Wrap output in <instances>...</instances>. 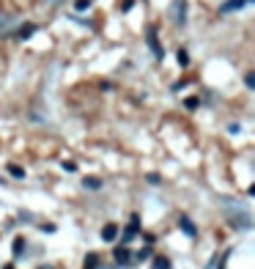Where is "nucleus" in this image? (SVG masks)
<instances>
[{
    "mask_svg": "<svg viewBox=\"0 0 255 269\" xmlns=\"http://www.w3.org/2000/svg\"><path fill=\"white\" fill-rule=\"evenodd\" d=\"M14 30H17L14 14H3V11H0V36H11Z\"/></svg>",
    "mask_w": 255,
    "mask_h": 269,
    "instance_id": "nucleus-1",
    "label": "nucleus"
},
{
    "mask_svg": "<svg viewBox=\"0 0 255 269\" xmlns=\"http://www.w3.org/2000/svg\"><path fill=\"white\" fill-rule=\"evenodd\" d=\"M252 0H225V3L220 6V11L222 14H230V11H239V9H244V6H250Z\"/></svg>",
    "mask_w": 255,
    "mask_h": 269,
    "instance_id": "nucleus-2",
    "label": "nucleus"
},
{
    "mask_svg": "<svg viewBox=\"0 0 255 269\" xmlns=\"http://www.w3.org/2000/svg\"><path fill=\"white\" fill-rule=\"evenodd\" d=\"M184 9H187L184 0H176V3H173V20H176V25H179V28H184V22H187Z\"/></svg>",
    "mask_w": 255,
    "mask_h": 269,
    "instance_id": "nucleus-3",
    "label": "nucleus"
},
{
    "mask_svg": "<svg viewBox=\"0 0 255 269\" xmlns=\"http://www.w3.org/2000/svg\"><path fill=\"white\" fill-rule=\"evenodd\" d=\"M148 44H151V52L156 58H162V47H159V39H156V28H148Z\"/></svg>",
    "mask_w": 255,
    "mask_h": 269,
    "instance_id": "nucleus-4",
    "label": "nucleus"
},
{
    "mask_svg": "<svg viewBox=\"0 0 255 269\" xmlns=\"http://www.w3.org/2000/svg\"><path fill=\"white\" fill-rule=\"evenodd\" d=\"M113 258H115V264H129V258H132V253H129V247H115L113 250Z\"/></svg>",
    "mask_w": 255,
    "mask_h": 269,
    "instance_id": "nucleus-5",
    "label": "nucleus"
},
{
    "mask_svg": "<svg viewBox=\"0 0 255 269\" xmlns=\"http://www.w3.org/2000/svg\"><path fill=\"white\" fill-rule=\"evenodd\" d=\"M179 228H181V231H184L187 236H192V239L198 236V228L192 225V220H189V217H181V220H179Z\"/></svg>",
    "mask_w": 255,
    "mask_h": 269,
    "instance_id": "nucleus-6",
    "label": "nucleus"
},
{
    "mask_svg": "<svg viewBox=\"0 0 255 269\" xmlns=\"http://www.w3.org/2000/svg\"><path fill=\"white\" fill-rule=\"evenodd\" d=\"M33 33H36V25H33V22H22V28L17 30V36H19V39H30Z\"/></svg>",
    "mask_w": 255,
    "mask_h": 269,
    "instance_id": "nucleus-7",
    "label": "nucleus"
},
{
    "mask_svg": "<svg viewBox=\"0 0 255 269\" xmlns=\"http://www.w3.org/2000/svg\"><path fill=\"white\" fill-rule=\"evenodd\" d=\"M115 236H118V225H113V223H110V225H105V228H102V239H105V242H113Z\"/></svg>",
    "mask_w": 255,
    "mask_h": 269,
    "instance_id": "nucleus-8",
    "label": "nucleus"
},
{
    "mask_svg": "<svg viewBox=\"0 0 255 269\" xmlns=\"http://www.w3.org/2000/svg\"><path fill=\"white\" fill-rule=\"evenodd\" d=\"M99 266V256L96 253H88V256H85V266L83 269H96Z\"/></svg>",
    "mask_w": 255,
    "mask_h": 269,
    "instance_id": "nucleus-9",
    "label": "nucleus"
},
{
    "mask_svg": "<svg viewBox=\"0 0 255 269\" xmlns=\"http://www.w3.org/2000/svg\"><path fill=\"white\" fill-rule=\"evenodd\" d=\"M83 184L88 187V189H102V179H96V176H88V179L83 181Z\"/></svg>",
    "mask_w": 255,
    "mask_h": 269,
    "instance_id": "nucleus-10",
    "label": "nucleus"
},
{
    "mask_svg": "<svg viewBox=\"0 0 255 269\" xmlns=\"http://www.w3.org/2000/svg\"><path fill=\"white\" fill-rule=\"evenodd\" d=\"M154 269H173L170 258H154Z\"/></svg>",
    "mask_w": 255,
    "mask_h": 269,
    "instance_id": "nucleus-11",
    "label": "nucleus"
},
{
    "mask_svg": "<svg viewBox=\"0 0 255 269\" xmlns=\"http://www.w3.org/2000/svg\"><path fill=\"white\" fill-rule=\"evenodd\" d=\"M9 173H11L14 179H25V170H22L19 165H9Z\"/></svg>",
    "mask_w": 255,
    "mask_h": 269,
    "instance_id": "nucleus-12",
    "label": "nucleus"
},
{
    "mask_svg": "<svg viewBox=\"0 0 255 269\" xmlns=\"http://www.w3.org/2000/svg\"><path fill=\"white\" fill-rule=\"evenodd\" d=\"M88 0H74V11H88Z\"/></svg>",
    "mask_w": 255,
    "mask_h": 269,
    "instance_id": "nucleus-13",
    "label": "nucleus"
},
{
    "mask_svg": "<svg viewBox=\"0 0 255 269\" xmlns=\"http://www.w3.org/2000/svg\"><path fill=\"white\" fill-rule=\"evenodd\" d=\"M146 258H151V244H148V247H143V250L138 253V261H146Z\"/></svg>",
    "mask_w": 255,
    "mask_h": 269,
    "instance_id": "nucleus-14",
    "label": "nucleus"
},
{
    "mask_svg": "<svg viewBox=\"0 0 255 269\" xmlns=\"http://www.w3.org/2000/svg\"><path fill=\"white\" fill-rule=\"evenodd\" d=\"M22 250H25V239H17L14 242V256H19Z\"/></svg>",
    "mask_w": 255,
    "mask_h": 269,
    "instance_id": "nucleus-15",
    "label": "nucleus"
},
{
    "mask_svg": "<svg viewBox=\"0 0 255 269\" xmlns=\"http://www.w3.org/2000/svg\"><path fill=\"white\" fill-rule=\"evenodd\" d=\"M179 63H181V66H187V63H189V55H187V50H179Z\"/></svg>",
    "mask_w": 255,
    "mask_h": 269,
    "instance_id": "nucleus-16",
    "label": "nucleus"
},
{
    "mask_svg": "<svg viewBox=\"0 0 255 269\" xmlns=\"http://www.w3.org/2000/svg\"><path fill=\"white\" fill-rule=\"evenodd\" d=\"M244 83H247V88H250V91H252V88H255V74L250 72V74H247V77H244Z\"/></svg>",
    "mask_w": 255,
    "mask_h": 269,
    "instance_id": "nucleus-17",
    "label": "nucleus"
},
{
    "mask_svg": "<svg viewBox=\"0 0 255 269\" xmlns=\"http://www.w3.org/2000/svg\"><path fill=\"white\" fill-rule=\"evenodd\" d=\"M146 179H148V184H159V181H162V179H159V176H156V173H148V176H146Z\"/></svg>",
    "mask_w": 255,
    "mask_h": 269,
    "instance_id": "nucleus-18",
    "label": "nucleus"
},
{
    "mask_svg": "<svg viewBox=\"0 0 255 269\" xmlns=\"http://www.w3.org/2000/svg\"><path fill=\"white\" fill-rule=\"evenodd\" d=\"M184 105H187V110H195V107H198V99H187Z\"/></svg>",
    "mask_w": 255,
    "mask_h": 269,
    "instance_id": "nucleus-19",
    "label": "nucleus"
},
{
    "mask_svg": "<svg viewBox=\"0 0 255 269\" xmlns=\"http://www.w3.org/2000/svg\"><path fill=\"white\" fill-rule=\"evenodd\" d=\"M132 3H134V0H124V3H121V11H129Z\"/></svg>",
    "mask_w": 255,
    "mask_h": 269,
    "instance_id": "nucleus-20",
    "label": "nucleus"
}]
</instances>
